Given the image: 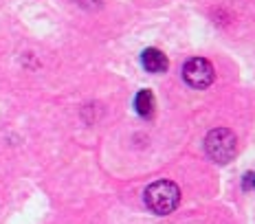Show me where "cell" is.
Returning <instances> with one entry per match:
<instances>
[{
  "instance_id": "1",
  "label": "cell",
  "mask_w": 255,
  "mask_h": 224,
  "mask_svg": "<svg viewBox=\"0 0 255 224\" xmlns=\"http://www.w3.org/2000/svg\"><path fill=\"white\" fill-rule=\"evenodd\" d=\"M145 205L156 216H169L180 205V189L172 180H156L145 189Z\"/></svg>"
},
{
  "instance_id": "2",
  "label": "cell",
  "mask_w": 255,
  "mask_h": 224,
  "mask_svg": "<svg viewBox=\"0 0 255 224\" xmlns=\"http://www.w3.org/2000/svg\"><path fill=\"white\" fill-rule=\"evenodd\" d=\"M205 152L214 163L227 165L238 152V138L227 127H216L205 138Z\"/></svg>"
},
{
  "instance_id": "3",
  "label": "cell",
  "mask_w": 255,
  "mask_h": 224,
  "mask_svg": "<svg viewBox=\"0 0 255 224\" xmlns=\"http://www.w3.org/2000/svg\"><path fill=\"white\" fill-rule=\"evenodd\" d=\"M183 79L191 88L203 90L214 84L216 71H214V66H211V62L205 60V57H191L183 66Z\"/></svg>"
},
{
  "instance_id": "4",
  "label": "cell",
  "mask_w": 255,
  "mask_h": 224,
  "mask_svg": "<svg viewBox=\"0 0 255 224\" xmlns=\"http://www.w3.org/2000/svg\"><path fill=\"white\" fill-rule=\"evenodd\" d=\"M141 64L147 73H165L169 62L165 57V53L158 49H145L141 53Z\"/></svg>"
},
{
  "instance_id": "5",
  "label": "cell",
  "mask_w": 255,
  "mask_h": 224,
  "mask_svg": "<svg viewBox=\"0 0 255 224\" xmlns=\"http://www.w3.org/2000/svg\"><path fill=\"white\" fill-rule=\"evenodd\" d=\"M134 106H136V112H139L141 116H152L154 112V95L150 90H141L139 95H136L134 99Z\"/></svg>"
},
{
  "instance_id": "6",
  "label": "cell",
  "mask_w": 255,
  "mask_h": 224,
  "mask_svg": "<svg viewBox=\"0 0 255 224\" xmlns=\"http://www.w3.org/2000/svg\"><path fill=\"white\" fill-rule=\"evenodd\" d=\"M255 189V174H247L244 176V189Z\"/></svg>"
}]
</instances>
